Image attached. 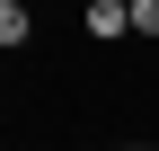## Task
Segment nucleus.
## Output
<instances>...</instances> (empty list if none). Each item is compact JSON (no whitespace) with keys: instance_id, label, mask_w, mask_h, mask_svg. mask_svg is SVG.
<instances>
[{"instance_id":"f03ea898","label":"nucleus","mask_w":159,"mask_h":151,"mask_svg":"<svg viewBox=\"0 0 159 151\" xmlns=\"http://www.w3.org/2000/svg\"><path fill=\"white\" fill-rule=\"evenodd\" d=\"M27 36H35V9H27V0H0V45L18 53V45H27Z\"/></svg>"},{"instance_id":"20e7f679","label":"nucleus","mask_w":159,"mask_h":151,"mask_svg":"<svg viewBox=\"0 0 159 151\" xmlns=\"http://www.w3.org/2000/svg\"><path fill=\"white\" fill-rule=\"evenodd\" d=\"M124 151H159V142H124Z\"/></svg>"},{"instance_id":"7ed1b4c3","label":"nucleus","mask_w":159,"mask_h":151,"mask_svg":"<svg viewBox=\"0 0 159 151\" xmlns=\"http://www.w3.org/2000/svg\"><path fill=\"white\" fill-rule=\"evenodd\" d=\"M133 36H159V0H133Z\"/></svg>"},{"instance_id":"f257e3e1","label":"nucleus","mask_w":159,"mask_h":151,"mask_svg":"<svg viewBox=\"0 0 159 151\" xmlns=\"http://www.w3.org/2000/svg\"><path fill=\"white\" fill-rule=\"evenodd\" d=\"M89 45H115V36H133V0H89Z\"/></svg>"}]
</instances>
